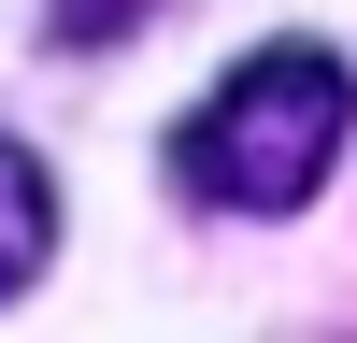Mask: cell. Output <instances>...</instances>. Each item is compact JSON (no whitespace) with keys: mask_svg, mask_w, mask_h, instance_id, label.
<instances>
[{"mask_svg":"<svg viewBox=\"0 0 357 343\" xmlns=\"http://www.w3.org/2000/svg\"><path fill=\"white\" fill-rule=\"evenodd\" d=\"M357 129V72L329 43H257L229 57L215 86H200V114L172 129V186L200 200V215H301L314 186H329Z\"/></svg>","mask_w":357,"mask_h":343,"instance_id":"cell-1","label":"cell"},{"mask_svg":"<svg viewBox=\"0 0 357 343\" xmlns=\"http://www.w3.org/2000/svg\"><path fill=\"white\" fill-rule=\"evenodd\" d=\"M43 257H57V186H43L29 143H0V300H15Z\"/></svg>","mask_w":357,"mask_h":343,"instance_id":"cell-2","label":"cell"},{"mask_svg":"<svg viewBox=\"0 0 357 343\" xmlns=\"http://www.w3.org/2000/svg\"><path fill=\"white\" fill-rule=\"evenodd\" d=\"M143 15H158V0H43V29H57V43H129Z\"/></svg>","mask_w":357,"mask_h":343,"instance_id":"cell-3","label":"cell"}]
</instances>
